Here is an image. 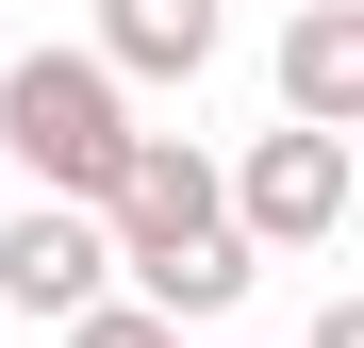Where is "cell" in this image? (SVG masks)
Listing matches in <instances>:
<instances>
[{
  "instance_id": "8992f818",
  "label": "cell",
  "mask_w": 364,
  "mask_h": 348,
  "mask_svg": "<svg viewBox=\"0 0 364 348\" xmlns=\"http://www.w3.org/2000/svg\"><path fill=\"white\" fill-rule=\"evenodd\" d=\"M100 67L116 83H199L215 67V0H100Z\"/></svg>"
},
{
  "instance_id": "7a4b0ae2",
  "label": "cell",
  "mask_w": 364,
  "mask_h": 348,
  "mask_svg": "<svg viewBox=\"0 0 364 348\" xmlns=\"http://www.w3.org/2000/svg\"><path fill=\"white\" fill-rule=\"evenodd\" d=\"M0 149L33 166V199H116V166H133V83L100 67V50H17L0 67Z\"/></svg>"
},
{
  "instance_id": "6da1fadb",
  "label": "cell",
  "mask_w": 364,
  "mask_h": 348,
  "mask_svg": "<svg viewBox=\"0 0 364 348\" xmlns=\"http://www.w3.org/2000/svg\"><path fill=\"white\" fill-rule=\"evenodd\" d=\"M100 249L133 265V299L166 315V332H199V315H232L249 299V232H232V183L182 133H133V166H116V199H100Z\"/></svg>"
},
{
  "instance_id": "ba28073f",
  "label": "cell",
  "mask_w": 364,
  "mask_h": 348,
  "mask_svg": "<svg viewBox=\"0 0 364 348\" xmlns=\"http://www.w3.org/2000/svg\"><path fill=\"white\" fill-rule=\"evenodd\" d=\"M315 348H364V299H331V315H315Z\"/></svg>"
},
{
  "instance_id": "5b68a950",
  "label": "cell",
  "mask_w": 364,
  "mask_h": 348,
  "mask_svg": "<svg viewBox=\"0 0 364 348\" xmlns=\"http://www.w3.org/2000/svg\"><path fill=\"white\" fill-rule=\"evenodd\" d=\"M282 116H298V133H364V0H298V33H282Z\"/></svg>"
},
{
  "instance_id": "52a82bcc",
  "label": "cell",
  "mask_w": 364,
  "mask_h": 348,
  "mask_svg": "<svg viewBox=\"0 0 364 348\" xmlns=\"http://www.w3.org/2000/svg\"><path fill=\"white\" fill-rule=\"evenodd\" d=\"M67 348H182V332H166L149 299H83V315H67Z\"/></svg>"
},
{
  "instance_id": "277c9868",
  "label": "cell",
  "mask_w": 364,
  "mask_h": 348,
  "mask_svg": "<svg viewBox=\"0 0 364 348\" xmlns=\"http://www.w3.org/2000/svg\"><path fill=\"white\" fill-rule=\"evenodd\" d=\"M100 282H116V249H100L83 199H17L0 216V315H83Z\"/></svg>"
},
{
  "instance_id": "3957f363",
  "label": "cell",
  "mask_w": 364,
  "mask_h": 348,
  "mask_svg": "<svg viewBox=\"0 0 364 348\" xmlns=\"http://www.w3.org/2000/svg\"><path fill=\"white\" fill-rule=\"evenodd\" d=\"M232 183V232H249V265H315L331 232H348V199H364V166H348V133H249V166H215Z\"/></svg>"
}]
</instances>
